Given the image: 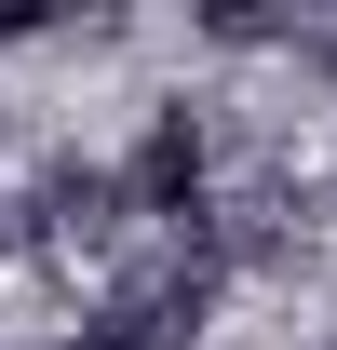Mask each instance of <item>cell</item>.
<instances>
[{"mask_svg": "<svg viewBox=\"0 0 337 350\" xmlns=\"http://www.w3.org/2000/svg\"><path fill=\"white\" fill-rule=\"evenodd\" d=\"M0 243H14V202H0Z\"/></svg>", "mask_w": 337, "mask_h": 350, "instance_id": "obj_5", "label": "cell"}, {"mask_svg": "<svg viewBox=\"0 0 337 350\" xmlns=\"http://www.w3.org/2000/svg\"><path fill=\"white\" fill-rule=\"evenodd\" d=\"M27 216H41V243L54 256H82V243H122V162H82V148H68V162L41 175V202H27Z\"/></svg>", "mask_w": 337, "mask_h": 350, "instance_id": "obj_2", "label": "cell"}, {"mask_svg": "<svg viewBox=\"0 0 337 350\" xmlns=\"http://www.w3.org/2000/svg\"><path fill=\"white\" fill-rule=\"evenodd\" d=\"M203 175H216L203 108H149V135H135V162H122V202L162 216V229H189V216H203Z\"/></svg>", "mask_w": 337, "mask_h": 350, "instance_id": "obj_1", "label": "cell"}, {"mask_svg": "<svg viewBox=\"0 0 337 350\" xmlns=\"http://www.w3.org/2000/svg\"><path fill=\"white\" fill-rule=\"evenodd\" d=\"M203 41H229V54H243V41H284V14H270V0H216Z\"/></svg>", "mask_w": 337, "mask_h": 350, "instance_id": "obj_3", "label": "cell"}, {"mask_svg": "<svg viewBox=\"0 0 337 350\" xmlns=\"http://www.w3.org/2000/svg\"><path fill=\"white\" fill-rule=\"evenodd\" d=\"M41 27H54L41 0H0V41H41Z\"/></svg>", "mask_w": 337, "mask_h": 350, "instance_id": "obj_4", "label": "cell"}]
</instances>
